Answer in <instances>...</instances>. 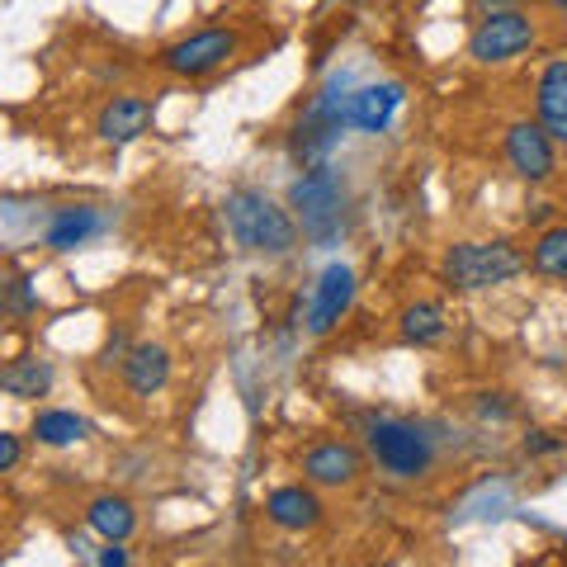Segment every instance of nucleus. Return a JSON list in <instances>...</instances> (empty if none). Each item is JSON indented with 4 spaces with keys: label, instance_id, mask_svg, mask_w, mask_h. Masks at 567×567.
<instances>
[{
    "label": "nucleus",
    "instance_id": "obj_2",
    "mask_svg": "<svg viewBox=\"0 0 567 567\" xmlns=\"http://www.w3.org/2000/svg\"><path fill=\"white\" fill-rule=\"evenodd\" d=\"M525 270H529V260L511 241H458L445 251V260H440L445 284L450 289H464V293L496 289V284H511Z\"/></svg>",
    "mask_w": 567,
    "mask_h": 567
},
{
    "label": "nucleus",
    "instance_id": "obj_20",
    "mask_svg": "<svg viewBox=\"0 0 567 567\" xmlns=\"http://www.w3.org/2000/svg\"><path fill=\"white\" fill-rule=\"evenodd\" d=\"M529 265H535L544 279H567V223L548 227V233L535 241V256H529Z\"/></svg>",
    "mask_w": 567,
    "mask_h": 567
},
{
    "label": "nucleus",
    "instance_id": "obj_18",
    "mask_svg": "<svg viewBox=\"0 0 567 567\" xmlns=\"http://www.w3.org/2000/svg\"><path fill=\"white\" fill-rule=\"evenodd\" d=\"M440 336H445V308L431 303V298H421V303H412V308L402 312V341L435 346Z\"/></svg>",
    "mask_w": 567,
    "mask_h": 567
},
{
    "label": "nucleus",
    "instance_id": "obj_11",
    "mask_svg": "<svg viewBox=\"0 0 567 567\" xmlns=\"http://www.w3.org/2000/svg\"><path fill=\"white\" fill-rule=\"evenodd\" d=\"M265 516H270V525L289 529V535H303V529L322 525V496H317L312 487H303V483L275 487L270 496H265Z\"/></svg>",
    "mask_w": 567,
    "mask_h": 567
},
{
    "label": "nucleus",
    "instance_id": "obj_6",
    "mask_svg": "<svg viewBox=\"0 0 567 567\" xmlns=\"http://www.w3.org/2000/svg\"><path fill=\"white\" fill-rule=\"evenodd\" d=\"M237 52V33L233 29H204V33H189V39L171 43L162 52V66L171 71V76H208V71H218L227 58Z\"/></svg>",
    "mask_w": 567,
    "mask_h": 567
},
{
    "label": "nucleus",
    "instance_id": "obj_13",
    "mask_svg": "<svg viewBox=\"0 0 567 567\" xmlns=\"http://www.w3.org/2000/svg\"><path fill=\"white\" fill-rule=\"evenodd\" d=\"M104 233V213L91 208V204H76V208H58L43 227V241L52 251H76V246L95 241Z\"/></svg>",
    "mask_w": 567,
    "mask_h": 567
},
{
    "label": "nucleus",
    "instance_id": "obj_19",
    "mask_svg": "<svg viewBox=\"0 0 567 567\" xmlns=\"http://www.w3.org/2000/svg\"><path fill=\"white\" fill-rule=\"evenodd\" d=\"M85 425L76 412H39V421H33V440L48 450H66V445H76V440H85Z\"/></svg>",
    "mask_w": 567,
    "mask_h": 567
},
{
    "label": "nucleus",
    "instance_id": "obj_14",
    "mask_svg": "<svg viewBox=\"0 0 567 567\" xmlns=\"http://www.w3.org/2000/svg\"><path fill=\"white\" fill-rule=\"evenodd\" d=\"M123 379H128V388L137 398L162 393L171 383V350L166 346H133L128 360H123Z\"/></svg>",
    "mask_w": 567,
    "mask_h": 567
},
{
    "label": "nucleus",
    "instance_id": "obj_22",
    "mask_svg": "<svg viewBox=\"0 0 567 567\" xmlns=\"http://www.w3.org/2000/svg\"><path fill=\"white\" fill-rule=\"evenodd\" d=\"M20 458H24V445H20V435H0V473H14L20 468Z\"/></svg>",
    "mask_w": 567,
    "mask_h": 567
},
{
    "label": "nucleus",
    "instance_id": "obj_26",
    "mask_svg": "<svg viewBox=\"0 0 567 567\" xmlns=\"http://www.w3.org/2000/svg\"><path fill=\"white\" fill-rule=\"evenodd\" d=\"M548 6H554L558 14H567V0H548Z\"/></svg>",
    "mask_w": 567,
    "mask_h": 567
},
{
    "label": "nucleus",
    "instance_id": "obj_12",
    "mask_svg": "<svg viewBox=\"0 0 567 567\" xmlns=\"http://www.w3.org/2000/svg\"><path fill=\"white\" fill-rule=\"evenodd\" d=\"M402 100H406L402 81L364 85V91L350 95V128H360V133H383L388 123H393V114H398Z\"/></svg>",
    "mask_w": 567,
    "mask_h": 567
},
{
    "label": "nucleus",
    "instance_id": "obj_5",
    "mask_svg": "<svg viewBox=\"0 0 567 567\" xmlns=\"http://www.w3.org/2000/svg\"><path fill=\"white\" fill-rule=\"evenodd\" d=\"M535 39H539V29L525 10H492V14H483V24L473 29L468 58L477 66H502L511 58H520L525 48H535Z\"/></svg>",
    "mask_w": 567,
    "mask_h": 567
},
{
    "label": "nucleus",
    "instance_id": "obj_23",
    "mask_svg": "<svg viewBox=\"0 0 567 567\" xmlns=\"http://www.w3.org/2000/svg\"><path fill=\"white\" fill-rule=\"evenodd\" d=\"M525 450H529V454H554V450H563V440H548L544 431H535V435L525 440Z\"/></svg>",
    "mask_w": 567,
    "mask_h": 567
},
{
    "label": "nucleus",
    "instance_id": "obj_17",
    "mask_svg": "<svg viewBox=\"0 0 567 567\" xmlns=\"http://www.w3.org/2000/svg\"><path fill=\"white\" fill-rule=\"evenodd\" d=\"M0 388H6L10 398H43L52 388V364L48 360H33V354H24V360H10L6 369H0Z\"/></svg>",
    "mask_w": 567,
    "mask_h": 567
},
{
    "label": "nucleus",
    "instance_id": "obj_9",
    "mask_svg": "<svg viewBox=\"0 0 567 567\" xmlns=\"http://www.w3.org/2000/svg\"><path fill=\"white\" fill-rule=\"evenodd\" d=\"M303 477L312 487H354L364 477V454L346 440H327L303 454Z\"/></svg>",
    "mask_w": 567,
    "mask_h": 567
},
{
    "label": "nucleus",
    "instance_id": "obj_4",
    "mask_svg": "<svg viewBox=\"0 0 567 567\" xmlns=\"http://www.w3.org/2000/svg\"><path fill=\"white\" fill-rule=\"evenodd\" d=\"M369 454L379 458V468L383 473H393V477H425L435 468V445H431V435L421 431V425L412 421H393V416H379V421H369Z\"/></svg>",
    "mask_w": 567,
    "mask_h": 567
},
{
    "label": "nucleus",
    "instance_id": "obj_7",
    "mask_svg": "<svg viewBox=\"0 0 567 567\" xmlns=\"http://www.w3.org/2000/svg\"><path fill=\"white\" fill-rule=\"evenodd\" d=\"M506 162L529 185H544L554 175V137L544 123H511L506 128Z\"/></svg>",
    "mask_w": 567,
    "mask_h": 567
},
{
    "label": "nucleus",
    "instance_id": "obj_27",
    "mask_svg": "<svg viewBox=\"0 0 567 567\" xmlns=\"http://www.w3.org/2000/svg\"><path fill=\"white\" fill-rule=\"evenodd\" d=\"M331 6H354V0H331Z\"/></svg>",
    "mask_w": 567,
    "mask_h": 567
},
{
    "label": "nucleus",
    "instance_id": "obj_24",
    "mask_svg": "<svg viewBox=\"0 0 567 567\" xmlns=\"http://www.w3.org/2000/svg\"><path fill=\"white\" fill-rule=\"evenodd\" d=\"M496 393H483V402H477V412L483 416H496V421H506L511 416V402H492Z\"/></svg>",
    "mask_w": 567,
    "mask_h": 567
},
{
    "label": "nucleus",
    "instance_id": "obj_8",
    "mask_svg": "<svg viewBox=\"0 0 567 567\" xmlns=\"http://www.w3.org/2000/svg\"><path fill=\"white\" fill-rule=\"evenodd\" d=\"M350 303H354V270L336 260V265H327L322 279H317V289H312L308 331H312V336H327V331L350 312Z\"/></svg>",
    "mask_w": 567,
    "mask_h": 567
},
{
    "label": "nucleus",
    "instance_id": "obj_16",
    "mask_svg": "<svg viewBox=\"0 0 567 567\" xmlns=\"http://www.w3.org/2000/svg\"><path fill=\"white\" fill-rule=\"evenodd\" d=\"M85 525L95 529L100 539H128L133 529H137V511L128 496H95L91 506H85Z\"/></svg>",
    "mask_w": 567,
    "mask_h": 567
},
{
    "label": "nucleus",
    "instance_id": "obj_15",
    "mask_svg": "<svg viewBox=\"0 0 567 567\" xmlns=\"http://www.w3.org/2000/svg\"><path fill=\"white\" fill-rule=\"evenodd\" d=\"M539 123L554 142H567V62H548L539 76Z\"/></svg>",
    "mask_w": 567,
    "mask_h": 567
},
{
    "label": "nucleus",
    "instance_id": "obj_21",
    "mask_svg": "<svg viewBox=\"0 0 567 567\" xmlns=\"http://www.w3.org/2000/svg\"><path fill=\"white\" fill-rule=\"evenodd\" d=\"M0 303H6V317H29L33 308H39V293H33L29 275H24V270H14V265H10L6 284H0Z\"/></svg>",
    "mask_w": 567,
    "mask_h": 567
},
{
    "label": "nucleus",
    "instance_id": "obj_25",
    "mask_svg": "<svg viewBox=\"0 0 567 567\" xmlns=\"http://www.w3.org/2000/svg\"><path fill=\"white\" fill-rule=\"evenodd\" d=\"M95 563H100V567H123V563H128V554L118 548V539H110V548H104V554H100Z\"/></svg>",
    "mask_w": 567,
    "mask_h": 567
},
{
    "label": "nucleus",
    "instance_id": "obj_10",
    "mask_svg": "<svg viewBox=\"0 0 567 567\" xmlns=\"http://www.w3.org/2000/svg\"><path fill=\"white\" fill-rule=\"evenodd\" d=\"M156 104L147 95H114L95 118V133L110 142V147H123V142H137L142 133L152 128Z\"/></svg>",
    "mask_w": 567,
    "mask_h": 567
},
{
    "label": "nucleus",
    "instance_id": "obj_3",
    "mask_svg": "<svg viewBox=\"0 0 567 567\" xmlns=\"http://www.w3.org/2000/svg\"><path fill=\"white\" fill-rule=\"evenodd\" d=\"M289 208L293 218L303 223V233L312 241H331L341 233V218H346V185L331 166H317L308 175H298L293 189H289Z\"/></svg>",
    "mask_w": 567,
    "mask_h": 567
},
{
    "label": "nucleus",
    "instance_id": "obj_1",
    "mask_svg": "<svg viewBox=\"0 0 567 567\" xmlns=\"http://www.w3.org/2000/svg\"><path fill=\"white\" fill-rule=\"evenodd\" d=\"M223 218L227 233L237 246L256 256H289L298 246V223L289 208H279L265 189H233L223 199Z\"/></svg>",
    "mask_w": 567,
    "mask_h": 567
}]
</instances>
